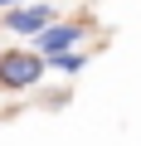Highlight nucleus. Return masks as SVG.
<instances>
[{
  "instance_id": "nucleus-1",
  "label": "nucleus",
  "mask_w": 141,
  "mask_h": 146,
  "mask_svg": "<svg viewBox=\"0 0 141 146\" xmlns=\"http://www.w3.org/2000/svg\"><path fill=\"white\" fill-rule=\"evenodd\" d=\"M44 73H49V68H44V58H39L29 44L0 54V88H5V93H29V88H39Z\"/></svg>"
},
{
  "instance_id": "nucleus-2",
  "label": "nucleus",
  "mask_w": 141,
  "mask_h": 146,
  "mask_svg": "<svg viewBox=\"0 0 141 146\" xmlns=\"http://www.w3.org/2000/svg\"><path fill=\"white\" fill-rule=\"evenodd\" d=\"M93 34V15H73V20H54L44 34H34L29 39V49L39 54V58H49V54H68V49H83V39Z\"/></svg>"
},
{
  "instance_id": "nucleus-3",
  "label": "nucleus",
  "mask_w": 141,
  "mask_h": 146,
  "mask_svg": "<svg viewBox=\"0 0 141 146\" xmlns=\"http://www.w3.org/2000/svg\"><path fill=\"white\" fill-rule=\"evenodd\" d=\"M58 20V10L54 5H44V0H29V5H15V10H5V20H0V25H5L15 39H34V34H44L49 25Z\"/></svg>"
},
{
  "instance_id": "nucleus-4",
  "label": "nucleus",
  "mask_w": 141,
  "mask_h": 146,
  "mask_svg": "<svg viewBox=\"0 0 141 146\" xmlns=\"http://www.w3.org/2000/svg\"><path fill=\"white\" fill-rule=\"evenodd\" d=\"M88 49H68V54H49L44 58V68H54V73H63V78H73V73H83L88 68Z\"/></svg>"
},
{
  "instance_id": "nucleus-5",
  "label": "nucleus",
  "mask_w": 141,
  "mask_h": 146,
  "mask_svg": "<svg viewBox=\"0 0 141 146\" xmlns=\"http://www.w3.org/2000/svg\"><path fill=\"white\" fill-rule=\"evenodd\" d=\"M15 5H29V0H0V10H15Z\"/></svg>"
}]
</instances>
